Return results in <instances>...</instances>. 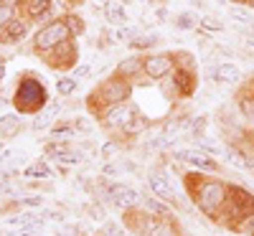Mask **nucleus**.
Masks as SVG:
<instances>
[{"instance_id": "nucleus-1", "label": "nucleus", "mask_w": 254, "mask_h": 236, "mask_svg": "<svg viewBox=\"0 0 254 236\" xmlns=\"http://www.w3.org/2000/svg\"><path fill=\"white\" fill-rule=\"evenodd\" d=\"M10 102L15 104L18 115H38L46 110L51 99H49V89L44 81L33 74H23V76H18Z\"/></svg>"}, {"instance_id": "nucleus-2", "label": "nucleus", "mask_w": 254, "mask_h": 236, "mask_svg": "<svg viewBox=\"0 0 254 236\" xmlns=\"http://www.w3.org/2000/svg\"><path fill=\"white\" fill-rule=\"evenodd\" d=\"M130 97H132V81L112 74L110 79H104L99 87L89 94V107L97 115H102L104 110H110V107H115V104L130 102Z\"/></svg>"}, {"instance_id": "nucleus-3", "label": "nucleus", "mask_w": 254, "mask_h": 236, "mask_svg": "<svg viewBox=\"0 0 254 236\" xmlns=\"http://www.w3.org/2000/svg\"><path fill=\"white\" fill-rule=\"evenodd\" d=\"M193 201H196V206L206 213V216L214 219L229 201V185H224L219 180H203L193 190Z\"/></svg>"}, {"instance_id": "nucleus-4", "label": "nucleus", "mask_w": 254, "mask_h": 236, "mask_svg": "<svg viewBox=\"0 0 254 236\" xmlns=\"http://www.w3.org/2000/svg\"><path fill=\"white\" fill-rule=\"evenodd\" d=\"M66 38H71L66 23L61 20V15L54 20V23H46V26H41L38 33L33 36V51L41 54V56H46L49 51H54L59 44H64Z\"/></svg>"}, {"instance_id": "nucleus-5", "label": "nucleus", "mask_w": 254, "mask_h": 236, "mask_svg": "<svg viewBox=\"0 0 254 236\" xmlns=\"http://www.w3.org/2000/svg\"><path fill=\"white\" fill-rule=\"evenodd\" d=\"M165 84L171 94L176 97H190L196 92V71L193 66H183V63H176V69L165 76Z\"/></svg>"}, {"instance_id": "nucleus-6", "label": "nucleus", "mask_w": 254, "mask_h": 236, "mask_svg": "<svg viewBox=\"0 0 254 236\" xmlns=\"http://www.w3.org/2000/svg\"><path fill=\"white\" fill-rule=\"evenodd\" d=\"M226 208L231 211V216L239 219V221H247L254 216V196L249 190L239 188V185H229V201H226Z\"/></svg>"}, {"instance_id": "nucleus-7", "label": "nucleus", "mask_w": 254, "mask_h": 236, "mask_svg": "<svg viewBox=\"0 0 254 236\" xmlns=\"http://www.w3.org/2000/svg\"><path fill=\"white\" fill-rule=\"evenodd\" d=\"M176 69V56L173 54H147L142 56V74L147 79H165Z\"/></svg>"}, {"instance_id": "nucleus-8", "label": "nucleus", "mask_w": 254, "mask_h": 236, "mask_svg": "<svg viewBox=\"0 0 254 236\" xmlns=\"http://www.w3.org/2000/svg\"><path fill=\"white\" fill-rule=\"evenodd\" d=\"M46 59H49L51 69H74L76 61H79V51H76L74 38H66L64 44H59L54 51L46 54Z\"/></svg>"}, {"instance_id": "nucleus-9", "label": "nucleus", "mask_w": 254, "mask_h": 236, "mask_svg": "<svg viewBox=\"0 0 254 236\" xmlns=\"http://www.w3.org/2000/svg\"><path fill=\"white\" fill-rule=\"evenodd\" d=\"M135 112H137V107L132 102H125V104H115L110 110H104L99 117H102L104 127H110V130H125Z\"/></svg>"}, {"instance_id": "nucleus-10", "label": "nucleus", "mask_w": 254, "mask_h": 236, "mask_svg": "<svg viewBox=\"0 0 254 236\" xmlns=\"http://www.w3.org/2000/svg\"><path fill=\"white\" fill-rule=\"evenodd\" d=\"M176 158L183 160V163H188L190 168H196V170H206V173H216V170H219V163L211 158V155H206L201 147L198 150H178Z\"/></svg>"}, {"instance_id": "nucleus-11", "label": "nucleus", "mask_w": 254, "mask_h": 236, "mask_svg": "<svg viewBox=\"0 0 254 236\" xmlns=\"http://www.w3.org/2000/svg\"><path fill=\"white\" fill-rule=\"evenodd\" d=\"M28 28H31V18L15 15L10 23H8V28L0 33V44H3V46H15V44H20V41L28 36Z\"/></svg>"}, {"instance_id": "nucleus-12", "label": "nucleus", "mask_w": 254, "mask_h": 236, "mask_svg": "<svg viewBox=\"0 0 254 236\" xmlns=\"http://www.w3.org/2000/svg\"><path fill=\"white\" fill-rule=\"evenodd\" d=\"M147 183H150V190L155 193V198H160L165 203H176L178 201L176 190H173L171 180H168V176L163 173V170H153L150 178H147Z\"/></svg>"}, {"instance_id": "nucleus-13", "label": "nucleus", "mask_w": 254, "mask_h": 236, "mask_svg": "<svg viewBox=\"0 0 254 236\" xmlns=\"http://www.w3.org/2000/svg\"><path fill=\"white\" fill-rule=\"evenodd\" d=\"M110 201L117 208H135L140 203V193L132 190V188H127V185H122V183H117V185L110 188Z\"/></svg>"}, {"instance_id": "nucleus-14", "label": "nucleus", "mask_w": 254, "mask_h": 236, "mask_svg": "<svg viewBox=\"0 0 254 236\" xmlns=\"http://www.w3.org/2000/svg\"><path fill=\"white\" fill-rule=\"evenodd\" d=\"M115 74L122 76V79H130V81L137 79V76H142V56H127V59H122L117 63Z\"/></svg>"}, {"instance_id": "nucleus-15", "label": "nucleus", "mask_w": 254, "mask_h": 236, "mask_svg": "<svg viewBox=\"0 0 254 236\" xmlns=\"http://www.w3.org/2000/svg\"><path fill=\"white\" fill-rule=\"evenodd\" d=\"M211 76H214V81H219V84H237L242 79V71H239V66H234V63L221 61L219 66L211 69Z\"/></svg>"}, {"instance_id": "nucleus-16", "label": "nucleus", "mask_w": 254, "mask_h": 236, "mask_svg": "<svg viewBox=\"0 0 254 236\" xmlns=\"http://www.w3.org/2000/svg\"><path fill=\"white\" fill-rule=\"evenodd\" d=\"M104 18H107V23H112V26H125L127 23V13H125V8H122V3H117V0H104Z\"/></svg>"}, {"instance_id": "nucleus-17", "label": "nucleus", "mask_w": 254, "mask_h": 236, "mask_svg": "<svg viewBox=\"0 0 254 236\" xmlns=\"http://www.w3.org/2000/svg\"><path fill=\"white\" fill-rule=\"evenodd\" d=\"M61 112V104H49L44 112H38L36 115V119L31 122V130L33 132H41V130H46V127H51V122H54V117Z\"/></svg>"}, {"instance_id": "nucleus-18", "label": "nucleus", "mask_w": 254, "mask_h": 236, "mask_svg": "<svg viewBox=\"0 0 254 236\" xmlns=\"http://www.w3.org/2000/svg\"><path fill=\"white\" fill-rule=\"evenodd\" d=\"M145 236H178L176 226L171 219H163V216H153L150 221V229H147Z\"/></svg>"}, {"instance_id": "nucleus-19", "label": "nucleus", "mask_w": 254, "mask_h": 236, "mask_svg": "<svg viewBox=\"0 0 254 236\" xmlns=\"http://www.w3.org/2000/svg\"><path fill=\"white\" fill-rule=\"evenodd\" d=\"M20 132V115H3L0 117V137H15Z\"/></svg>"}, {"instance_id": "nucleus-20", "label": "nucleus", "mask_w": 254, "mask_h": 236, "mask_svg": "<svg viewBox=\"0 0 254 236\" xmlns=\"http://www.w3.org/2000/svg\"><path fill=\"white\" fill-rule=\"evenodd\" d=\"M54 8V0H26V18L38 20L44 13H49Z\"/></svg>"}, {"instance_id": "nucleus-21", "label": "nucleus", "mask_w": 254, "mask_h": 236, "mask_svg": "<svg viewBox=\"0 0 254 236\" xmlns=\"http://www.w3.org/2000/svg\"><path fill=\"white\" fill-rule=\"evenodd\" d=\"M61 20L66 23V28H69L71 38H79V36L87 33V23H84V18H81V15H76V13H66V15H61Z\"/></svg>"}, {"instance_id": "nucleus-22", "label": "nucleus", "mask_w": 254, "mask_h": 236, "mask_svg": "<svg viewBox=\"0 0 254 236\" xmlns=\"http://www.w3.org/2000/svg\"><path fill=\"white\" fill-rule=\"evenodd\" d=\"M8 224H15L20 231H31V229H36L38 224H44V219L36 216V213H20V216H13Z\"/></svg>"}, {"instance_id": "nucleus-23", "label": "nucleus", "mask_w": 254, "mask_h": 236, "mask_svg": "<svg viewBox=\"0 0 254 236\" xmlns=\"http://www.w3.org/2000/svg\"><path fill=\"white\" fill-rule=\"evenodd\" d=\"M173 23H176L178 31H193V28H198V18H196V13L186 10V13H178L176 15Z\"/></svg>"}, {"instance_id": "nucleus-24", "label": "nucleus", "mask_w": 254, "mask_h": 236, "mask_svg": "<svg viewBox=\"0 0 254 236\" xmlns=\"http://www.w3.org/2000/svg\"><path fill=\"white\" fill-rule=\"evenodd\" d=\"M76 87H79V79H74V76H59V81H56V92L61 97H71L76 92Z\"/></svg>"}, {"instance_id": "nucleus-25", "label": "nucleus", "mask_w": 254, "mask_h": 236, "mask_svg": "<svg viewBox=\"0 0 254 236\" xmlns=\"http://www.w3.org/2000/svg\"><path fill=\"white\" fill-rule=\"evenodd\" d=\"M51 135L54 137H61V140H71L74 135H76V130H74V122H56L54 127H51Z\"/></svg>"}, {"instance_id": "nucleus-26", "label": "nucleus", "mask_w": 254, "mask_h": 236, "mask_svg": "<svg viewBox=\"0 0 254 236\" xmlns=\"http://www.w3.org/2000/svg\"><path fill=\"white\" fill-rule=\"evenodd\" d=\"M51 176H54L51 168H49L46 163H41V160H38V163H31V165L26 168V178H44V180H46V178H51Z\"/></svg>"}, {"instance_id": "nucleus-27", "label": "nucleus", "mask_w": 254, "mask_h": 236, "mask_svg": "<svg viewBox=\"0 0 254 236\" xmlns=\"http://www.w3.org/2000/svg\"><path fill=\"white\" fill-rule=\"evenodd\" d=\"M145 127H147V117H145V115H140V112H135V115H132V119L127 122V127H125L122 132H127V135H137V132H142V130H145Z\"/></svg>"}, {"instance_id": "nucleus-28", "label": "nucleus", "mask_w": 254, "mask_h": 236, "mask_svg": "<svg viewBox=\"0 0 254 236\" xmlns=\"http://www.w3.org/2000/svg\"><path fill=\"white\" fill-rule=\"evenodd\" d=\"M54 160L64 163V165H79V163H84V155L81 153H69V147H66V150H61L59 155H54Z\"/></svg>"}, {"instance_id": "nucleus-29", "label": "nucleus", "mask_w": 254, "mask_h": 236, "mask_svg": "<svg viewBox=\"0 0 254 236\" xmlns=\"http://www.w3.org/2000/svg\"><path fill=\"white\" fill-rule=\"evenodd\" d=\"M155 44H158V36H155V33H150V36H135V38L130 41V49L140 51V49H150V46H155Z\"/></svg>"}, {"instance_id": "nucleus-30", "label": "nucleus", "mask_w": 254, "mask_h": 236, "mask_svg": "<svg viewBox=\"0 0 254 236\" xmlns=\"http://www.w3.org/2000/svg\"><path fill=\"white\" fill-rule=\"evenodd\" d=\"M231 18L239 20V23H244V26L254 23V15H252V10H249V8H242V5H234V8H231Z\"/></svg>"}, {"instance_id": "nucleus-31", "label": "nucleus", "mask_w": 254, "mask_h": 236, "mask_svg": "<svg viewBox=\"0 0 254 236\" xmlns=\"http://www.w3.org/2000/svg\"><path fill=\"white\" fill-rule=\"evenodd\" d=\"M206 124H208V119H206V117H193V122L188 124V130H190V135H193L196 140H201V137H203V132H206Z\"/></svg>"}, {"instance_id": "nucleus-32", "label": "nucleus", "mask_w": 254, "mask_h": 236, "mask_svg": "<svg viewBox=\"0 0 254 236\" xmlns=\"http://www.w3.org/2000/svg\"><path fill=\"white\" fill-rule=\"evenodd\" d=\"M198 23H201L206 31H214V33L224 31V23H221V20H219V18H211V15H203V18L198 20Z\"/></svg>"}, {"instance_id": "nucleus-33", "label": "nucleus", "mask_w": 254, "mask_h": 236, "mask_svg": "<svg viewBox=\"0 0 254 236\" xmlns=\"http://www.w3.org/2000/svg\"><path fill=\"white\" fill-rule=\"evenodd\" d=\"M15 18V8H5V5H0V33H3L8 28V23Z\"/></svg>"}, {"instance_id": "nucleus-34", "label": "nucleus", "mask_w": 254, "mask_h": 236, "mask_svg": "<svg viewBox=\"0 0 254 236\" xmlns=\"http://www.w3.org/2000/svg\"><path fill=\"white\" fill-rule=\"evenodd\" d=\"M198 147H201V150H206V153H211V155H221V153H224V147H219L214 140H206V137H201V140H198Z\"/></svg>"}, {"instance_id": "nucleus-35", "label": "nucleus", "mask_w": 254, "mask_h": 236, "mask_svg": "<svg viewBox=\"0 0 254 236\" xmlns=\"http://www.w3.org/2000/svg\"><path fill=\"white\" fill-rule=\"evenodd\" d=\"M102 236H125V229L120 224H115V221H107L104 229H102Z\"/></svg>"}, {"instance_id": "nucleus-36", "label": "nucleus", "mask_w": 254, "mask_h": 236, "mask_svg": "<svg viewBox=\"0 0 254 236\" xmlns=\"http://www.w3.org/2000/svg\"><path fill=\"white\" fill-rule=\"evenodd\" d=\"M145 206L150 208V211L155 213V216H165V213H168V206H163V203H160V198H158V201H155V198H153V201H145Z\"/></svg>"}, {"instance_id": "nucleus-37", "label": "nucleus", "mask_w": 254, "mask_h": 236, "mask_svg": "<svg viewBox=\"0 0 254 236\" xmlns=\"http://www.w3.org/2000/svg\"><path fill=\"white\" fill-rule=\"evenodd\" d=\"M89 74H92L89 63H76V66L71 69V76H74V79H84V76H89Z\"/></svg>"}, {"instance_id": "nucleus-38", "label": "nucleus", "mask_w": 254, "mask_h": 236, "mask_svg": "<svg viewBox=\"0 0 254 236\" xmlns=\"http://www.w3.org/2000/svg\"><path fill=\"white\" fill-rule=\"evenodd\" d=\"M135 36H137V31H135V28H125V26L115 33V38H117V41H127V44H130V41H132Z\"/></svg>"}, {"instance_id": "nucleus-39", "label": "nucleus", "mask_w": 254, "mask_h": 236, "mask_svg": "<svg viewBox=\"0 0 254 236\" xmlns=\"http://www.w3.org/2000/svg\"><path fill=\"white\" fill-rule=\"evenodd\" d=\"M66 147H69V142H49V145H46V153L54 158V155L61 153V150H66Z\"/></svg>"}, {"instance_id": "nucleus-40", "label": "nucleus", "mask_w": 254, "mask_h": 236, "mask_svg": "<svg viewBox=\"0 0 254 236\" xmlns=\"http://www.w3.org/2000/svg\"><path fill=\"white\" fill-rule=\"evenodd\" d=\"M18 203H23V206H41L44 198H41V196H31V198H20Z\"/></svg>"}, {"instance_id": "nucleus-41", "label": "nucleus", "mask_w": 254, "mask_h": 236, "mask_svg": "<svg viewBox=\"0 0 254 236\" xmlns=\"http://www.w3.org/2000/svg\"><path fill=\"white\" fill-rule=\"evenodd\" d=\"M74 130H76V132H81V130H84V132H89L92 127L87 124V119H74Z\"/></svg>"}, {"instance_id": "nucleus-42", "label": "nucleus", "mask_w": 254, "mask_h": 236, "mask_svg": "<svg viewBox=\"0 0 254 236\" xmlns=\"http://www.w3.org/2000/svg\"><path fill=\"white\" fill-rule=\"evenodd\" d=\"M20 3H26V0H0V5H5V8H20Z\"/></svg>"}, {"instance_id": "nucleus-43", "label": "nucleus", "mask_w": 254, "mask_h": 236, "mask_svg": "<svg viewBox=\"0 0 254 236\" xmlns=\"http://www.w3.org/2000/svg\"><path fill=\"white\" fill-rule=\"evenodd\" d=\"M5 79V63H3V59H0V81Z\"/></svg>"}, {"instance_id": "nucleus-44", "label": "nucleus", "mask_w": 254, "mask_h": 236, "mask_svg": "<svg viewBox=\"0 0 254 236\" xmlns=\"http://www.w3.org/2000/svg\"><path fill=\"white\" fill-rule=\"evenodd\" d=\"M158 18L165 20V18H168V10H165V8H158Z\"/></svg>"}, {"instance_id": "nucleus-45", "label": "nucleus", "mask_w": 254, "mask_h": 236, "mask_svg": "<svg viewBox=\"0 0 254 236\" xmlns=\"http://www.w3.org/2000/svg\"><path fill=\"white\" fill-rule=\"evenodd\" d=\"M247 49H249V51H254V38H249V41H247Z\"/></svg>"}, {"instance_id": "nucleus-46", "label": "nucleus", "mask_w": 254, "mask_h": 236, "mask_svg": "<svg viewBox=\"0 0 254 236\" xmlns=\"http://www.w3.org/2000/svg\"><path fill=\"white\" fill-rule=\"evenodd\" d=\"M247 5H249V8L254 10V0H247Z\"/></svg>"}, {"instance_id": "nucleus-47", "label": "nucleus", "mask_w": 254, "mask_h": 236, "mask_svg": "<svg viewBox=\"0 0 254 236\" xmlns=\"http://www.w3.org/2000/svg\"><path fill=\"white\" fill-rule=\"evenodd\" d=\"M231 3H247V0H231Z\"/></svg>"}, {"instance_id": "nucleus-48", "label": "nucleus", "mask_w": 254, "mask_h": 236, "mask_svg": "<svg viewBox=\"0 0 254 236\" xmlns=\"http://www.w3.org/2000/svg\"><path fill=\"white\" fill-rule=\"evenodd\" d=\"M216 3H224V0H216Z\"/></svg>"}]
</instances>
